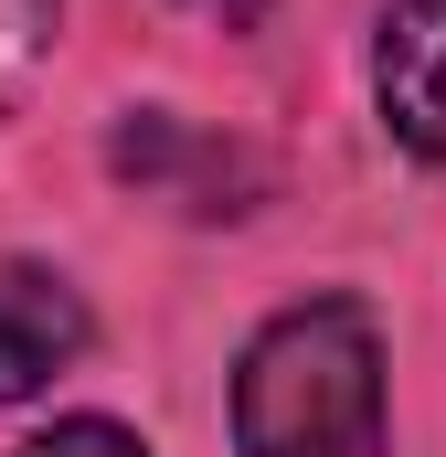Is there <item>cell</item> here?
Listing matches in <instances>:
<instances>
[{
	"label": "cell",
	"instance_id": "obj_6",
	"mask_svg": "<svg viewBox=\"0 0 446 457\" xmlns=\"http://www.w3.org/2000/svg\"><path fill=\"white\" fill-rule=\"evenodd\" d=\"M54 21H64V0H0V107H11V96H21V75L43 64Z\"/></svg>",
	"mask_w": 446,
	"mask_h": 457
},
{
	"label": "cell",
	"instance_id": "obj_1",
	"mask_svg": "<svg viewBox=\"0 0 446 457\" xmlns=\"http://www.w3.org/2000/svg\"><path fill=\"white\" fill-rule=\"evenodd\" d=\"M234 457H383L393 404H383V320L351 287H309L277 320H255L223 383Z\"/></svg>",
	"mask_w": 446,
	"mask_h": 457
},
{
	"label": "cell",
	"instance_id": "obj_2",
	"mask_svg": "<svg viewBox=\"0 0 446 457\" xmlns=\"http://www.w3.org/2000/svg\"><path fill=\"white\" fill-rule=\"evenodd\" d=\"M107 170L128 192L192 213V224H234V213L266 203V160L234 149V138H213V128H192V117H170V107H128L117 117L107 128Z\"/></svg>",
	"mask_w": 446,
	"mask_h": 457
},
{
	"label": "cell",
	"instance_id": "obj_5",
	"mask_svg": "<svg viewBox=\"0 0 446 457\" xmlns=\"http://www.w3.org/2000/svg\"><path fill=\"white\" fill-rule=\"evenodd\" d=\"M11 457H160L138 426H117V415H54L43 436H21Z\"/></svg>",
	"mask_w": 446,
	"mask_h": 457
},
{
	"label": "cell",
	"instance_id": "obj_4",
	"mask_svg": "<svg viewBox=\"0 0 446 457\" xmlns=\"http://www.w3.org/2000/svg\"><path fill=\"white\" fill-rule=\"evenodd\" d=\"M372 107L415 160L446 170V0H383V21H372Z\"/></svg>",
	"mask_w": 446,
	"mask_h": 457
},
{
	"label": "cell",
	"instance_id": "obj_7",
	"mask_svg": "<svg viewBox=\"0 0 446 457\" xmlns=\"http://www.w3.org/2000/svg\"><path fill=\"white\" fill-rule=\"evenodd\" d=\"M192 11H213L223 32H255V21H266V0H192Z\"/></svg>",
	"mask_w": 446,
	"mask_h": 457
},
{
	"label": "cell",
	"instance_id": "obj_3",
	"mask_svg": "<svg viewBox=\"0 0 446 457\" xmlns=\"http://www.w3.org/2000/svg\"><path fill=\"white\" fill-rule=\"evenodd\" d=\"M96 351V309L64 266H32L11 255L0 266V404H32L54 372H75Z\"/></svg>",
	"mask_w": 446,
	"mask_h": 457
}]
</instances>
